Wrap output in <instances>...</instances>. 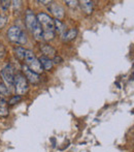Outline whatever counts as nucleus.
Returning a JSON list of instances; mask_svg holds the SVG:
<instances>
[{
    "label": "nucleus",
    "mask_w": 134,
    "mask_h": 152,
    "mask_svg": "<svg viewBox=\"0 0 134 152\" xmlns=\"http://www.w3.org/2000/svg\"><path fill=\"white\" fill-rule=\"evenodd\" d=\"M54 26H55V31L58 32L61 36H62L63 34L66 32V31H65L64 24H63L60 20H57V19H55V20H54Z\"/></svg>",
    "instance_id": "ddd939ff"
},
{
    "label": "nucleus",
    "mask_w": 134,
    "mask_h": 152,
    "mask_svg": "<svg viewBox=\"0 0 134 152\" xmlns=\"http://www.w3.org/2000/svg\"><path fill=\"white\" fill-rule=\"evenodd\" d=\"M80 6L82 10H84L86 14L90 15L93 12V2L92 1H82L80 2Z\"/></svg>",
    "instance_id": "4468645a"
},
{
    "label": "nucleus",
    "mask_w": 134,
    "mask_h": 152,
    "mask_svg": "<svg viewBox=\"0 0 134 152\" xmlns=\"http://www.w3.org/2000/svg\"><path fill=\"white\" fill-rule=\"evenodd\" d=\"M40 51L42 52L43 56L48 57V58H50V59L56 57V50H55L52 46H50V45H48V44H42L41 46H40Z\"/></svg>",
    "instance_id": "1a4fd4ad"
},
{
    "label": "nucleus",
    "mask_w": 134,
    "mask_h": 152,
    "mask_svg": "<svg viewBox=\"0 0 134 152\" xmlns=\"http://www.w3.org/2000/svg\"><path fill=\"white\" fill-rule=\"evenodd\" d=\"M38 22L42 29V34H43V40L50 42L55 37V26H54V20L51 18L49 15L44 12H39L36 16Z\"/></svg>",
    "instance_id": "f257e3e1"
},
{
    "label": "nucleus",
    "mask_w": 134,
    "mask_h": 152,
    "mask_svg": "<svg viewBox=\"0 0 134 152\" xmlns=\"http://www.w3.org/2000/svg\"><path fill=\"white\" fill-rule=\"evenodd\" d=\"M0 94L1 95H9V88L4 83H0Z\"/></svg>",
    "instance_id": "dca6fc26"
},
{
    "label": "nucleus",
    "mask_w": 134,
    "mask_h": 152,
    "mask_svg": "<svg viewBox=\"0 0 134 152\" xmlns=\"http://www.w3.org/2000/svg\"><path fill=\"white\" fill-rule=\"evenodd\" d=\"M1 77L4 81V84L9 88V87L14 86V68L10 64L6 65L3 69L1 70Z\"/></svg>",
    "instance_id": "423d86ee"
},
{
    "label": "nucleus",
    "mask_w": 134,
    "mask_h": 152,
    "mask_svg": "<svg viewBox=\"0 0 134 152\" xmlns=\"http://www.w3.org/2000/svg\"><path fill=\"white\" fill-rule=\"evenodd\" d=\"M25 59H26V62H27L26 65L28 66L33 72H35V74H37V75L41 74L43 68H42L39 60L36 58V56L34 55V53L31 50L26 51V57H25Z\"/></svg>",
    "instance_id": "20e7f679"
},
{
    "label": "nucleus",
    "mask_w": 134,
    "mask_h": 152,
    "mask_svg": "<svg viewBox=\"0 0 134 152\" xmlns=\"http://www.w3.org/2000/svg\"><path fill=\"white\" fill-rule=\"evenodd\" d=\"M7 37L12 42L24 45L27 42V35L19 26H12L7 31Z\"/></svg>",
    "instance_id": "7ed1b4c3"
},
{
    "label": "nucleus",
    "mask_w": 134,
    "mask_h": 152,
    "mask_svg": "<svg viewBox=\"0 0 134 152\" xmlns=\"http://www.w3.org/2000/svg\"><path fill=\"white\" fill-rule=\"evenodd\" d=\"M21 99H22V96H21V95H14V96H12V97L9 98V100H8L7 104H9V106H14V104H18Z\"/></svg>",
    "instance_id": "f3484780"
},
{
    "label": "nucleus",
    "mask_w": 134,
    "mask_h": 152,
    "mask_svg": "<svg viewBox=\"0 0 134 152\" xmlns=\"http://www.w3.org/2000/svg\"><path fill=\"white\" fill-rule=\"evenodd\" d=\"M14 90L18 95H23L25 94L29 89L28 86V81H27L26 77L22 74H18L14 76Z\"/></svg>",
    "instance_id": "39448f33"
},
{
    "label": "nucleus",
    "mask_w": 134,
    "mask_h": 152,
    "mask_svg": "<svg viewBox=\"0 0 134 152\" xmlns=\"http://www.w3.org/2000/svg\"><path fill=\"white\" fill-rule=\"evenodd\" d=\"M62 62V58L61 57H54V61H53V63H61Z\"/></svg>",
    "instance_id": "4be33fe9"
},
{
    "label": "nucleus",
    "mask_w": 134,
    "mask_h": 152,
    "mask_svg": "<svg viewBox=\"0 0 134 152\" xmlns=\"http://www.w3.org/2000/svg\"><path fill=\"white\" fill-rule=\"evenodd\" d=\"M10 3H12L10 1H7V0H3V1H0V6H1V8L3 10H8V8H9Z\"/></svg>",
    "instance_id": "a211bd4d"
},
{
    "label": "nucleus",
    "mask_w": 134,
    "mask_h": 152,
    "mask_svg": "<svg viewBox=\"0 0 134 152\" xmlns=\"http://www.w3.org/2000/svg\"><path fill=\"white\" fill-rule=\"evenodd\" d=\"M7 102L5 100V98H3L2 96H0V117L5 118L8 116V107H7Z\"/></svg>",
    "instance_id": "9d476101"
},
{
    "label": "nucleus",
    "mask_w": 134,
    "mask_h": 152,
    "mask_svg": "<svg viewBox=\"0 0 134 152\" xmlns=\"http://www.w3.org/2000/svg\"><path fill=\"white\" fill-rule=\"evenodd\" d=\"M49 12H52L55 17H56L57 20H60L64 17V10H63L62 6L58 5L56 3H52L49 6Z\"/></svg>",
    "instance_id": "6e6552de"
},
{
    "label": "nucleus",
    "mask_w": 134,
    "mask_h": 152,
    "mask_svg": "<svg viewBox=\"0 0 134 152\" xmlns=\"http://www.w3.org/2000/svg\"><path fill=\"white\" fill-rule=\"evenodd\" d=\"M6 22H7V17L6 16H1L0 15V29L3 28L6 25Z\"/></svg>",
    "instance_id": "6ab92c4d"
},
{
    "label": "nucleus",
    "mask_w": 134,
    "mask_h": 152,
    "mask_svg": "<svg viewBox=\"0 0 134 152\" xmlns=\"http://www.w3.org/2000/svg\"><path fill=\"white\" fill-rule=\"evenodd\" d=\"M38 60H39L40 64H41V66H42V68H43V69L50 72V70L53 68V65H54L53 60H51V59L48 58V57H46V56H43V55H42V56L40 57Z\"/></svg>",
    "instance_id": "9b49d317"
},
{
    "label": "nucleus",
    "mask_w": 134,
    "mask_h": 152,
    "mask_svg": "<svg viewBox=\"0 0 134 152\" xmlns=\"http://www.w3.org/2000/svg\"><path fill=\"white\" fill-rule=\"evenodd\" d=\"M65 3H66L68 6H70V7H76V6L78 5V1H66Z\"/></svg>",
    "instance_id": "aec40b11"
},
{
    "label": "nucleus",
    "mask_w": 134,
    "mask_h": 152,
    "mask_svg": "<svg viewBox=\"0 0 134 152\" xmlns=\"http://www.w3.org/2000/svg\"><path fill=\"white\" fill-rule=\"evenodd\" d=\"M25 24H26L27 29L31 31L35 39L41 40L43 39V34H42V29L38 22L36 16L33 14L32 10H27L26 15H25Z\"/></svg>",
    "instance_id": "f03ea898"
},
{
    "label": "nucleus",
    "mask_w": 134,
    "mask_h": 152,
    "mask_svg": "<svg viewBox=\"0 0 134 152\" xmlns=\"http://www.w3.org/2000/svg\"><path fill=\"white\" fill-rule=\"evenodd\" d=\"M23 72L25 74V77H26L27 81L30 82L31 84H38L40 82V78H39V75L35 74L33 72L30 68L28 67L27 65H23Z\"/></svg>",
    "instance_id": "0eeeda50"
},
{
    "label": "nucleus",
    "mask_w": 134,
    "mask_h": 152,
    "mask_svg": "<svg viewBox=\"0 0 134 152\" xmlns=\"http://www.w3.org/2000/svg\"><path fill=\"white\" fill-rule=\"evenodd\" d=\"M4 55H5V49L2 45H0V58H2Z\"/></svg>",
    "instance_id": "412c9836"
},
{
    "label": "nucleus",
    "mask_w": 134,
    "mask_h": 152,
    "mask_svg": "<svg viewBox=\"0 0 134 152\" xmlns=\"http://www.w3.org/2000/svg\"><path fill=\"white\" fill-rule=\"evenodd\" d=\"M26 51L23 47H17L16 49H14V53H16V56L18 57L20 60H23V59H25V57H26Z\"/></svg>",
    "instance_id": "2eb2a0df"
},
{
    "label": "nucleus",
    "mask_w": 134,
    "mask_h": 152,
    "mask_svg": "<svg viewBox=\"0 0 134 152\" xmlns=\"http://www.w3.org/2000/svg\"><path fill=\"white\" fill-rule=\"evenodd\" d=\"M76 35H78V30H76L75 28H72L63 34L62 39L64 40V42H70V40L74 39V38L76 37Z\"/></svg>",
    "instance_id": "f8f14e48"
}]
</instances>
